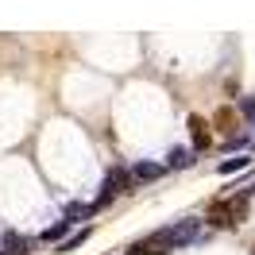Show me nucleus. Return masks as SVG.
<instances>
[{"instance_id": "9", "label": "nucleus", "mask_w": 255, "mask_h": 255, "mask_svg": "<svg viewBox=\"0 0 255 255\" xmlns=\"http://www.w3.org/2000/svg\"><path fill=\"white\" fill-rule=\"evenodd\" d=\"M66 236H70V221H58V224H50L47 232H43V240H47V244H54V240L62 244Z\"/></svg>"}, {"instance_id": "1", "label": "nucleus", "mask_w": 255, "mask_h": 255, "mask_svg": "<svg viewBox=\"0 0 255 255\" xmlns=\"http://www.w3.org/2000/svg\"><path fill=\"white\" fill-rule=\"evenodd\" d=\"M128 186H131V174H128V170H120V166H112L109 174H105V186H101V197H97L93 209H105L112 197H116V193H124Z\"/></svg>"}, {"instance_id": "11", "label": "nucleus", "mask_w": 255, "mask_h": 255, "mask_svg": "<svg viewBox=\"0 0 255 255\" xmlns=\"http://www.w3.org/2000/svg\"><path fill=\"white\" fill-rule=\"evenodd\" d=\"M97 209L93 205H81V201H74V205H66V221H81V217H93Z\"/></svg>"}, {"instance_id": "7", "label": "nucleus", "mask_w": 255, "mask_h": 255, "mask_svg": "<svg viewBox=\"0 0 255 255\" xmlns=\"http://www.w3.org/2000/svg\"><path fill=\"white\" fill-rule=\"evenodd\" d=\"M228 217H232V224H236V221H248V193H240V197L228 201Z\"/></svg>"}, {"instance_id": "2", "label": "nucleus", "mask_w": 255, "mask_h": 255, "mask_svg": "<svg viewBox=\"0 0 255 255\" xmlns=\"http://www.w3.org/2000/svg\"><path fill=\"white\" fill-rule=\"evenodd\" d=\"M170 240H174V252H182L186 244L201 240V221L197 217H186V221H174L170 224Z\"/></svg>"}, {"instance_id": "3", "label": "nucleus", "mask_w": 255, "mask_h": 255, "mask_svg": "<svg viewBox=\"0 0 255 255\" xmlns=\"http://www.w3.org/2000/svg\"><path fill=\"white\" fill-rule=\"evenodd\" d=\"M31 248V236H19V232H4V255H23Z\"/></svg>"}, {"instance_id": "12", "label": "nucleus", "mask_w": 255, "mask_h": 255, "mask_svg": "<svg viewBox=\"0 0 255 255\" xmlns=\"http://www.w3.org/2000/svg\"><path fill=\"white\" fill-rule=\"evenodd\" d=\"M85 240H89V228H81V232H74V236H66L62 244H58V252H74V248L85 244Z\"/></svg>"}, {"instance_id": "5", "label": "nucleus", "mask_w": 255, "mask_h": 255, "mask_svg": "<svg viewBox=\"0 0 255 255\" xmlns=\"http://www.w3.org/2000/svg\"><path fill=\"white\" fill-rule=\"evenodd\" d=\"M190 128H193V147H197V151H205V147H209V128H205V120H201V116H190Z\"/></svg>"}, {"instance_id": "4", "label": "nucleus", "mask_w": 255, "mask_h": 255, "mask_svg": "<svg viewBox=\"0 0 255 255\" xmlns=\"http://www.w3.org/2000/svg\"><path fill=\"white\" fill-rule=\"evenodd\" d=\"M162 170H166V166H159V162H139V166L131 170V182H155Z\"/></svg>"}, {"instance_id": "6", "label": "nucleus", "mask_w": 255, "mask_h": 255, "mask_svg": "<svg viewBox=\"0 0 255 255\" xmlns=\"http://www.w3.org/2000/svg\"><path fill=\"white\" fill-rule=\"evenodd\" d=\"M209 224H213V228H228V224H232V217H228V201H217V205L209 209Z\"/></svg>"}, {"instance_id": "10", "label": "nucleus", "mask_w": 255, "mask_h": 255, "mask_svg": "<svg viewBox=\"0 0 255 255\" xmlns=\"http://www.w3.org/2000/svg\"><path fill=\"white\" fill-rule=\"evenodd\" d=\"M244 166H252V159H248V155H232V159L221 162V174H236V170H244Z\"/></svg>"}, {"instance_id": "8", "label": "nucleus", "mask_w": 255, "mask_h": 255, "mask_svg": "<svg viewBox=\"0 0 255 255\" xmlns=\"http://www.w3.org/2000/svg\"><path fill=\"white\" fill-rule=\"evenodd\" d=\"M166 166H193V151L190 147H174V151L166 155Z\"/></svg>"}]
</instances>
